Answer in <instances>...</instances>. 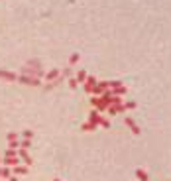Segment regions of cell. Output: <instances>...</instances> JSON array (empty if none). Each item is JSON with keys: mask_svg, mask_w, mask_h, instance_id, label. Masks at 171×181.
<instances>
[{"mask_svg": "<svg viewBox=\"0 0 171 181\" xmlns=\"http://www.w3.org/2000/svg\"><path fill=\"white\" fill-rule=\"evenodd\" d=\"M110 89V81H100V83H97V87L93 89V95L97 97V95H102L104 90H108Z\"/></svg>", "mask_w": 171, "mask_h": 181, "instance_id": "cell-1", "label": "cell"}, {"mask_svg": "<svg viewBox=\"0 0 171 181\" xmlns=\"http://www.w3.org/2000/svg\"><path fill=\"white\" fill-rule=\"evenodd\" d=\"M94 87H97V79L94 77H87V81H85V90H87V93H93Z\"/></svg>", "mask_w": 171, "mask_h": 181, "instance_id": "cell-2", "label": "cell"}, {"mask_svg": "<svg viewBox=\"0 0 171 181\" xmlns=\"http://www.w3.org/2000/svg\"><path fill=\"white\" fill-rule=\"evenodd\" d=\"M100 120H102V116H100L97 110H93V112H90V116H89V122L97 126V124H100Z\"/></svg>", "mask_w": 171, "mask_h": 181, "instance_id": "cell-3", "label": "cell"}, {"mask_svg": "<svg viewBox=\"0 0 171 181\" xmlns=\"http://www.w3.org/2000/svg\"><path fill=\"white\" fill-rule=\"evenodd\" d=\"M110 93H112V97H122V95H126V87H124V85H120V87H114Z\"/></svg>", "mask_w": 171, "mask_h": 181, "instance_id": "cell-4", "label": "cell"}, {"mask_svg": "<svg viewBox=\"0 0 171 181\" xmlns=\"http://www.w3.org/2000/svg\"><path fill=\"white\" fill-rule=\"evenodd\" d=\"M126 126H128L132 132H134V134H140V128H138V124H136L132 118H126Z\"/></svg>", "mask_w": 171, "mask_h": 181, "instance_id": "cell-5", "label": "cell"}, {"mask_svg": "<svg viewBox=\"0 0 171 181\" xmlns=\"http://www.w3.org/2000/svg\"><path fill=\"white\" fill-rule=\"evenodd\" d=\"M87 71H85V69H81V71H79L77 73V79H75V81H77V83H85V81H87Z\"/></svg>", "mask_w": 171, "mask_h": 181, "instance_id": "cell-6", "label": "cell"}, {"mask_svg": "<svg viewBox=\"0 0 171 181\" xmlns=\"http://www.w3.org/2000/svg\"><path fill=\"white\" fill-rule=\"evenodd\" d=\"M59 75H61V71H57V69H53V71H49V73H47V81H49V79L53 81V79H57Z\"/></svg>", "mask_w": 171, "mask_h": 181, "instance_id": "cell-7", "label": "cell"}, {"mask_svg": "<svg viewBox=\"0 0 171 181\" xmlns=\"http://www.w3.org/2000/svg\"><path fill=\"white\" fill-rule=\"evenodd\" d=\"M136 175H138V179H140V181H148V173L144 171V169H138Z\"/></svg>", "mask_w": 171, "mask_h": 181, "instance_id": "cell-8", "label": "cell"}, {"mask_svg": "<svg viewBox=\"0 0 171 181\" xmlns=\"http://www.w3.org/2000/svg\"><path fill=\"white\" fill-rule=\"evenodd\" d=\"M83 130L90 132V130H97V126H94V124H90V122H87V124H83Z\"/></svg>", "mask_w": 171, "mask_h": 181, "instance_id": "cell-9", "label": "cell"}, {"mask_svg": "<svg viewBox=\"0 0 171 181\" xmlns=\"http://www.w3.org/2000/svg\"><path fill=\"white\" fill-rule=\"evenodd\" d=\"M122 106H124V110H128V108H134V106H136V103H132V100H130V103H124Z\"/></svg>", "mask_w": 171, "mask_h": 181, "instance_id": "cell-10", "label": "cell"}, {"mask_svg": "<svg viewBox=\"0 0 171 181\" xmlns=\"http://www.w3.org/2000/svg\"><path fill=\"white\" fill-rule=\"evenodd\" d=\"M100 124H102V126H104V128H110V122H108V120H106V118H102V120H100Z\"/></svg>", "mask_w": 171, "mask_h": 181, "instance_id": "cell-11", "label": "cell"}, {"mask_svg": "<svg viewBox=\"0 0 171 181\" xmlns=\"http://www.w3.org/2000/svg\"><path fill=\"white\" fill-rule=\"evenodd\" d=\"M69 85H71V87H73V89H77V85H79V83H77V81H75V79L71 77V79H69Z\"/></svg>", "mask_w": 171, "mask_h": 181, "instance_id": "cell-12", "label": "cell"}, {"mask_svg": "<svg viewBox=\"0 0 171 181\" xmlns=\"http://www.w3.org/2000/svg\"><path fill=\"white\" fill-rule=\"evenodd\" d=\"M79 61V53H73L71 55V63H77Z\"/></svg>", "mask_w": 171, "mask_h": 181, "instance_id": "cell-13", "label": "cell"}, {"mask_svg": "<svg viewBox=\"0 0 171 181\" xmlns=\"http://www.w3.org/2000/svg\"><path fill=\"white\" fill-rule=\"evenodd\" d=\"M55 181H59V179H55Z\"/></svg>", "mask_w": 171, "mask_h": 181, "instance_id": "cell-14", "label": "cell"}]
</instances>
